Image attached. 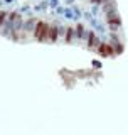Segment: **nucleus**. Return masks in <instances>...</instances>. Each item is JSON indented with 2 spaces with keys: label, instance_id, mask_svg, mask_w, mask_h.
<instances>
[{
  "label": "nucleus",
  "instance_id": "nucleus-1",
  "mask_svg": "<svg viewBox=\"0 0 128 135\" xmlns=\"http://www.w3.org/2000/svg\"><path fill=\"white\" fill-rule=\"evenodd\" d=\"M34 25H36V20H34V19H29L27 24H25V29H32Z\"/></svg>",
  "mask_w": 128,
  "mask_h": 135
},
{
  "label": "nucleus",
  "instance_id": "nucleus-2",
  "mask_svg": "<svg viewBox=\"0 0 128 135\" xmlns=\"http://www.w3.org/2000/svg\"><path fill=\"white\" fill-rule=\"evenodd\" d=\"M64 15H66V17H72V12L69 10V8H64Z\"/></svg>",
  "mask_w": 128,
  "mask_h": 135
},
{
  "label": "nucleus",
  "instance_id": "nucleus-3",
  "mask_svg": "<svg viewBox=\"0 0 128 135\" xmlns=\"http://www.w3.org/2000/svg\"><path fill=\"white\" fill-rule=\"evenodd\" d=\"M12 2H15V0H5V3H12Z\"/></svg>",
  "mask_w": 128,
  "mask_h": 135
},
{
  "label": "nucleus",
  "instance_id": "nucleus-4",
  "mask_svg": "<svg viewBox=\"0 0 128 135\" xmlns=\"http://www.w3.org/2000/svg\"><path fill=\"white\" fill-rule=\"evenodd\" d=\"M72 2H74V0H66V3H72Z\"/></svg>",
  "mask_w": 128,
  "mask_h": 135
}]
</instances>
